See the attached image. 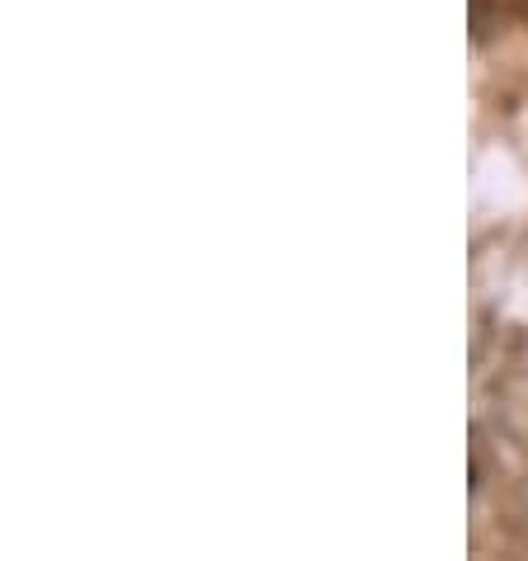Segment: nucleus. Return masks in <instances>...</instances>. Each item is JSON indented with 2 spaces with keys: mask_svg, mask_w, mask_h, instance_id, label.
<instances>
[]
</instances>
